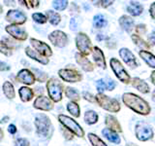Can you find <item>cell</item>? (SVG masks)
Returning a JSON list of instances; mask_svg holds the SVG:
<instances>
[{
	"label": "cell",
	"instance_id": "52",
	"mask_svg": "<svg viewBox=\"0 0 155 146\" xmlns=\"http://www.w3.org/2000/svg\"><path fill=\"white\" fill-rule=\"evenodd\" d=\"M152 99L155 101V90L153 91V92H152Z\"/></svg>",
	"mask_w": 155,
	"mask_h": 146
},
{
	"label": "cell",
	"instance_id": "47",
	"mask_svg": "<svg viewBox=\"0 0 155 146\" xmlns=\"http://www.w3.org/2000/svg\"><path fill=\"white\" fill-rule=\"evenodd\" d=\"M8 131L11 134H16L17 133V127L15 126V125H13V124H11L9 127H8Z\"/></svg>",
	"mask_w": 155,
	"mask_h": 146
},
{
	"label": "cell",
	"instance_id": "6",
	"mask_svg": "<svg viewBox=\"0 0 155 146\" xmlns=\"http://www.w3.org/2000/svg\"><path fill=\"white\" fill-rule=\"evenodd\" d=\"M110 64L115 76L118 78V80H120L122 83H124V84H129L131 82V77L128 74V72L125 70L122 63H121L117 58L113 57V58H110Z\"/></svg>",
	"mask_w": 155,
	"mask_h": 146
},
{
	"label": "cell",
	"instance_id": "35",
	"mask_svg": "<svg viewBox=\"0 0 155 146\" xmlns=\"http://www.w3.org/2000/svg\"><path fill=\"white\" fill-rule=\"evenodd\" d=\"M107 24H108V22L105 19L104 16L102 15H96L93 19V26L95 28H103L105 27Z\"/></svg>",
	"mask_w": 155,
	"mask_h": 146
},
{
	"label": "cell",
	"instance_id": "32",
	"mask_svg": "<svg viewBox=\"0 0 155 146\" xmlns=\"http://www.w3.org/2000/svg\"><path fill=\"white\" fill-rule=\"evenodd\" d=\"M46 16L48 18V21L50 22L52 26H57V24L61 22L60 15L56 12L51 11V10H48V11L46 12Z\"/></svg>",
	"mask_w": 155,
	"mask_h": 146
},
{
	"label": "cell",
	"instance_id": "36",
	"mask_svg": "<svg viewBox=\"0 0 155 146\" xmlns=\"http://www.w3.org/2000/svg\"><path fill=\"white\" fill-rule=\"evenodd\" d=\"M32 19L33 21L37 23H40V24H44L48 22V18L46 15H44L42 13H34L32 15Z\"/></svg>",
	"mask_w": 155,
	"mask_h": 146
},
{
	"label": "cell",
	"instance_id": "5",
	"mask_svg": "<svg viewBox=\"0 0 155 146\" xmlns=\"http://www.w3.org/2000/svg\"><path fill=\"white\" fill-rule=\"evenodd\" d=\"M76 46L79 50V53L84 56H88L92 53L93 48H92V43L90 38L87 36L84 32H80L76 36Z\"/></svg>",
	"mask_w": 155,
	"mask_h": 146
},
{
	"label": "cell",
	"instance_id": "9",
	"mask_svg": "<svg viewBox=\"0 0 155 146\" xmlns=\"http://www.w3.org/2000/svg\"><path fill=\"white\" fill-rule=\"evenodd\" d=\"M135 134L140 141H147L153 137L154 133L152 129L147 124H137L135 128Z\"/></svg>",
	"mask_w": 155,
	"mask_h": 146
},
{
	"label": "cell",
	"instance_id": "28",
	"mask_svg": "<svg viewBox=\"0 0 155 146\" xmlns=\"http://www.w3.org/2000/svg\"><path fill=\"white\" fill-rule=\"evenodd\" d=\"M131 38H132L133 42L136 44V45L142 49V51H147L150 49L149 44L145 42L142 37L137 35V34H132V35H131Z\"/></svg>",
	"mask_w": 155,
	"mask_h": 146
},
{
	"label": "cell",
	"instance_id": "19",
	"mask_svg": "<svg viewBox=\"0 0 155 146\" xmlns=\"http://www.w3.org/2000/svg\"><path fill=\"white\" fill-rule=\"evenodd\" d=\"M105 124L107 126V128L108 129H110L116 133H121L122 131V128H121V126L119 124L118 120L115 118L114 116L113 115H107L106 116V119H105Z\"/></svg>",
	"mask_w": 155,
	"mask_h": 146
},
{
	"label": "cell",
	"instance_id": "15",
	"mask_svg": "<svg viewBox=\"0 0 155 146\" xmlns=\"http://www.w3.org/2000/svg\"><path fill=\"white\" fill-rule=\"evenodd\" d=\"M33 106L39 110L50 111L53 108V101L45 96H39L34 101Z\"/></svg>",
	"mask_w": 155,
	"mask_h": 146
},
{
	"label": "cell",
	"instance_id": "4",
	"mask_svg": "<svg viewBox=\"0 0 155 146\" xmlns=\"http://www.w3.org/2000/svg\"><path fill=\"white\" fill-rule=\"evenodd\" d=\"M95 97H96V102L103 109L109 112H113V113H117L120 110V103L117 99H111V97L108 96H106L104 94H99V92L95 96Z\"/></svg>",
	"mask_w": 155,
	"mask_h": 146
},
{
	"label": "cell",
	"instance_id": "2",
	"mask_svg": "<svg viewBox=\"0 0 155 146\" xmlns=\"http://www.w3.org/2000/svg\"><path fill=\"white\" fill-rule=\"evenodd\" d=\"M63 89H64V87H63L62 83L56 78L52 77L47 81V91L48 97L53 102H59L62 99Z\"/></svg>",
	"mask_w": 155,
	"mask_h": 146
},
{
	"label": "cell",
	"instance_id": "46",
	"mask_svg": "<svg viewBox=\"0 0 155 146\" xmlns=\"http://www.w3.org/2000/svg\"><path fill=\"white\" fill-rule=\"evenodd\" d=\"M10 69V66L3 61H0V71H7Z\"/></svg>",
	"mask_w": 155,
	"mask_h": 146
},
{
	"label": "cell",
	"instance_id": "18",
	"mask_svg": "<svg viewBox=\"0 0 155 146\" xmlns=\"http://www.w3.org/2000/svg\"><path fill=\"white\" fill-rule=\"evenodd\" d=\"M92 57H93V61H95L97 66L103 68V69H106L107 65H106L105 56H104L103 51H102L99 47L93 48V51H92Z\"/></svg>",
	"mask_w": 155,
	"mask_h": 146
},
{
	"label": "cell",
	"instance_id": "24",
	"mask_svg": "<svg viewBox=\"0 0 155 146\" xmlns=\"http://www.w3.org/2000/svg\"><path fill=\"white\" fill-rule=\"evenodd\" d=\"M143 5L137 1H131L127 6V12L131 15V16L138 17L143 13Z\"/></svg>",
	"mask_w": 155,
	"mask_h": 146
},
{
	"label": "cell",
	"instance_id": "12",
	"mask_svg": "<svg viewBox=\"0 0 155 146\" xmlns=\"http://www.w3.org/2000/svg\"><path fill=\"white\" fill-rule=\"evenodd\" d=\"M5 30H6V32H8L12 37H14L15 39H17L18 41H24V40H26L28 37L27 32L21 27L16 26V24L7 26L5 27Z\"/></svg>",
	"mask_w": 155,
	"mask_h": 146
},
{
	"label": "cell",
	"instance_id": "34",
	"mask_svg": "<svg viewBox=\"0 0 155 146\" xmlns=\"http://www.w3.org/2000/svg\"><path fill=\"white\" fill-rule=\"evenodd\" d=\"M87 137H88L92 146H108L103 140L99 137L98 135L95 134L89 133L88 134H87Z\"/></svg>",
	"mask_w": 155,
	"mask_h": 146
},
{
	"label": "cell",
	"instance_id": "49",
	"mask_svg": "<svg viewBox=\"0 0 155 146\" xmlns=\"http://www.w3.org/2000/svg\"><path fill=\"white\" fill-rule=\"evenodd\" d=\"M150 80H151L152 84L155 86V70H153L152 73H151V75H150Z\"/></svg>",
	"mask_w": 155,
	"mask_h": 146
},
{
	"label": "cell",
	"instance_id": "33",
	"mask_svg": "<svg viewBox=\"0 0 155 146\" xmlns=\"http://www.w3.org/2000/svg\"><path fill=\"white\" fill-rule=\"evenodd\" d=\"M65 96L72 101H79L80 100V94L76 89L71 87H66L65 88Z\"/></svg>",
	"mask_w": 155,
	"mask_h": 146
},
{
	"label": "cell",
	"instance_id": "16",
	"mask_svg": "<svg viewBox=\"0 0 155 146\" xmlns=\"http://www.w3.org/2000/svg\"><path fill=\"white\" fill-rule=\"evenodd\" d=\"M16 79L18 83H22L24 85H33L36 78L29 69H21L18 73Z\"/></svg>",
	"mask_w": 155,
	"mask_h": 146
},
{
	"label": "cell",
	"instance_id": "22",
	"mask_svg": "<svg viewBox=\"0 0 155 146\" xmlns=\"http://www.w3.org/2000/svg\"><path fill=\"white\" fill-rule=\"evenodd\" d=\"M118 23L120 24V26L122 27L123 30L126 32H131L134 28V19L131 18L130 16H126L123 15L121 16L118 19Z\"/></svg>",
	"mask_w": 155,
	"mask_h": 146
},
{
	"label": "cell",
	"instance_id": "3",
	"mask_svg": "<svg viewBox=\"0 0 155 146\" xmlns=\"http://www.w3.org/2000/svg\"><path fill=\"white\" fill-rule=\"evenodd\" d=\"M58 121L71 134H74L77 136H79V137H84V130H82L81 125L78 124L77 121L72 119L71 117L64 114H60L58 115Z\"/></svg>",
	"mask_w": 155,
	"mask_h": 146
},
{
	"label": "cell",
	"instance_id": "40",
	"mask_svg": "<svg viewBox=\"0 0 155 146\" xmlns=\"http://www.w3.org/2000/svg\"><path fill=\"white\" fill-rule=\"evenodd\" d=\"M21 3H23L27 8H37L39 5H40V1H30V0H28V1H19Z\"/></svg>",
	"mask_w": 155,
	"mask_h": 146
},
{
	"label": "cell",
	"instance_id": "21",
	"mask_svg": "<svg viewBox=\"0 0 155 146\" xmlns=\"http://www.w3.org/2000/svg\"><path fill=\"white\" fill-rule=\"evenodd\" d=\"M96 88L99 94H103L105 91H113L115 88V83L113 80H109L106 83L104 79H99L96 82Z\"/></svg>",
	"mask_w": 155,
	"mask_h": 146
},
{
	"label": "cell",
	"instance_id": "26",
	"mask_svg": "<svg viewBox=\"0 0 155 146\" xmlns=\"http://www.w3.org/2000/svg\"><path fill=\"white\" fill-rule=\"evenodd\" d=\"M139 55L149 67L155 68V56L152 53H150L148 51H142L140 50L139 52Z\"/></svg>",
	"mask_w": 155,
	"mask_h": 146
},
{
	"label": "cell",
	"instance_id": "1",
	"mask_svg": "<svg viewBox=\"0 0 155 146\" xmlns=\"http://www.w3.org/2000/svg\"><path fill=\"white\" fill-rule=\"evenodd\" d=\"M122 101L128 108L140 115L147 116L150 113V110H151L147 101H145L143 99L133 94V92H125V94H123Z\"/></svg>",
	"mask_w": 155,
	"mask_h": 146
},
{
	"label": "cell",
	"instance_id": "17",
	"mask_svg": "<svg viewBox=\"0 0 155 146\" xmlns=\"http://www.w3.org/2000/svg\"><path fill=\"white\" fill-rule=\"evenodd\" d=\"M75 57H76V61L78 62V64H79L85 72H91L94 70L93 63H92L85 56L81 55L80 53H77Z\"/></svg>",
	"mask_w": 155,
	"mask_h": 146
},
{
	"label": "cell",
	"instance_id": "11",
	"mask_svg": "<svg viewBox=\"0 0 155 146\" xmlns=\"http://www.w3.org/2000/svg\"><path fill=\"white\" fill-rule=\"evenodd\" d=\"M30 43H31V46L33 47L34 50L37 51L43 57H50L52 56V51H51V47L48 46V44H46L45 42L37 40V39H35V38H31Z\"/></svg>",
	"mask_w": 155,
	"mask_h": 146
},
{
	"label": "cell",
	"instance_id": "44",
	"mask_svg": "<svg viewBox=\"0 0 155 146\" xmlns=\"http://www.w3.org/2000/svg\"><path fill=\"white\" fill-rule=\"evenodd\" d=\"M97 2L100 3L99 6L102 7V8H107V7L110 6V5L114 3V1H106V0H103V1H97Z\"/></svg>",
	"mask_w": 155,
	"mask_h": 146
},
{
	"label": "cell",
	"instance_id": "30",
	"mask_svg": "<svg viewBox=\"0 0 155 146\" xmlns=\"http://www.w3.org/2000/svg\"><path fill=\"white\" fill-rule=\"evenodd\" d=\"M67 110L69 113L72 114L73 117L75 118H79L81 116V108H80V105L77 103L75 101H70L67 103Z\"/></svg>",
	"mask_w": 155,
	"mask_h": 146
},
{
	"label": "cell",
	"instance_id": "39",
	"mask_svg": "<svg viewBox=\"0 0 155 146\" xmlns=\"http://www.w3.org/2000/svg\"><path fill=\"white\" fill-rule=\"evenodd\" d=\"M135 30H136V34H137V35H139V36L143 35V34H145V32H147V26L143 23H140L136 26Z\"/></svg>",
	"mask_w": 155,
	"mask_h": 146
},
{
	"label": "cell",
	"instance_id": "23",
	"mask_svg": "<svg viewBox=\"0 0 155 146\" xmlns=\"http://www.w3.org/2000/svg\"><path fill=\"white\" fill-rule=\"evenodd\" d=\"M132 86L137 89L139 92H140L142 94H148L150 91V88L147 82H144L139 77H136L132 80Z\"/></svg>",
	"mask_w": 155,
	"mask_h": 146
},
{
	"label": "cell",
	"instance_id": "37",
	"mask_svg": "<svg viewBox=\"0 0 155 146\" xmlns=\"http://www.w3.org/2000/svg\"><path fill=\"white\" fill-rule=\"evenodd\" d=\"M68 2L67 0H57V1H53L52 2V6L57 11H63L65 10L68 6Z\"/></svg>",
	"mask_w": 155,
	"mask_h": 146
},
{
	"label": "cell",
	"instance_id": "25",
	"mask_svg": "<svg viewBox=\"0 0 155 146\" xmlns=\"http://www.w3.org/2000/svg\"><path fill=\"white\" fill-rule=\"evenodd\" d=\"M102 134L105 136V138H107L109 141H110V142L115 143V144L120 143V137H119L118 134L113 130L106 128L102 130Z\"/></svg>",
	"mask_w": 155,
	"mask_h": 146
},
{
	"label": "cell",
	"instance_id": "8",
	"mask_svg": "<svg viewBox=\"0 0 155 146\" xmlns=\"http://www.w3.org/2000/svg\"><path fill=\"white\" fill-rule=\"evenodd\" d=\"M58 75L63 81L68 83H77L82 80L81 73L74 68H63L58 71Z\"/></svg>",
	"mask_w": 155,
	"mask_h": 146
},
{
	"label": "cell",
	"instance_id": "43",
	"mask_svg": "<svg viewBox=\"0 0 155 146\" xmlns=\"http://www.w3.org/2000/svg\"><path fill=\"white\" fill-rule=\"evenodd\" d=\"M147 42L148 44L150 45V47L151 46H155V29L154 30L149 34V36L147 38Z\"/></svg>",
	"mask_w": 155,
	"mask_h": 146
},
{
	"label": "cell",
	"instance_id": "31",
	"mask_svg": "<svg viewBox=\"0 0 155 146\" xmlns=\"http://www.w3.org/2000/svg\"><path fill=\"white\" fill-rule=\"evenodd\" d=\"M99 116L93 110H88L84 114V121L87 125H94L98 122Z\"/></svg>",
	"mask_w": 155,
	"mask_h": 146
},
{
	"label": "cell",
	"instance_id": "14",
	"mask_svg": "<svg viewBox=\"0 0 155 146\" xmlns=\"http://www.w3.org/2000/svg\"><path fill=\"white\" fill-rule=\"evenodd\" d=\"M119 56L122 61L131 68H135L138 66V61L136 60L134 54L127 48H121L119 50Z\"/></svg>",
	"mask_w": 155,
	"mask_h": 146
},
{
	"label": "cell",
	"instance_id": "50",
	"mask_svg": "<svg viewBox=\"0 0 155 146\" xmlns=\"http://www.w3.org/2000/svg\"><path fill=\"white\" fill-rule=\"evenodd\" d=\"M6 120H9V117L8 116H6V117H5V118H3L1 121H0V123H2V124H4V123H6Z\"/></svg>",
	"mask_w": 155,
	"mask_h": 146
},
{
	"label": "cell",
	"instance_id": "27",
	"mask_svg": "<svg viewBox=\"0 0 155 146\" xmlns=\"http://www.w3.org/2000/svg\"><path fill=\"white\" fill-rule=\"evenodd\" d=\"M18 95L21 101L28 102L34 97V92L32 89H30V88H28V87H21V89L18 90Z\"/></svg>",
	"mask_w": 155,
	"mask_h": 146
},
{
	"label": "cell",
	"instance_id": "10",
	"mask_svg": "<svg viewBox=\"0 0 155 146\" xmlns=\"http://www.w3.org/2000/svg\"><path fill=\"white\" fill-rule=\"evenodd\" d=\"M48 40H50L53 46L58 48H63L68 44V36L65 32L61 30H54L48 34Z\"/></svg>",
	"mask_w": 155,
	"mask_h": 146
},
{
	"label": "cell",
	"instance_id": "13",
	"mask_svg": "<svg viewBox=\"0 0 155 146\" xmlns=\"http://www.w3.org/2000/svg\"><path fill=\"white\" fill-rule=\"evenodd\" d=\"M6 21L14 24H23L26 22V16L19 10H9L6 14Z\"/></svg>",
	"mask_w": 155,
	"mask_h": 146
},
{
	"label": "cell",
	"instance_id": "48",
	"mask_svg": "<svg viewBox=\"0 0 155 146\" xmlns=\"http://www.w3.org/2000/svg\"><path fill=\"white\" fill-rule=\"evenodd\" d=\"M70 28L72 29V30H76V29H77V23H76L75 19H71V22H70Z\"/></svg>",
	"mask_w": 155,
	"mask_h": 146
},
{
	"label": "cell",
	"instance_id": "51",
	"mask_svg": "<svg viewBox=\"0 0 155 146\" xmlns=\"http://www.w3.org/2000/svg\"><path fill=\"white\" fill-rule=\"evenodd\" d=\"M3 135H4V134H3V130H2L1 129H0V140H1V139L3 138Z\"/></svg>",
	"mask_w": 155,
	"mask_h": 146
},
{
	"label": "cell",
	"instance_id": "38",
	"mask_svg": "<svg viewBox=\"0 0 155 146\" xmlns=\"http://www.w3.org/2000/svg\"><path fill=\"white\" fill-rule=\"evenodd\" d=\"M0 52L5 56H11L12 55V49L10 48L4 41H0Z\"/></svg>",
	"mask_w": 155,
	"mask_h": 146
},
{
	"label": "cell",
	"instance_id": "29",
	"mask_svg": "<svg viewBox=\"0 0 155 146\" xmlns=\"http://www.w3.org/2000/svg\"><path fill=\"white\" fill-rule=\"evenodd\" d=\"M3 92L4 95L8 97L9 99H13L16 96V92H15V88L11 82H5L3 84Z\"/></svg>",
	"mask_w": 155,
	"mask_h": 146
},
{
	"label": "cell",
	"instance_id": "54",
	"mask_svg": "<svg viewBox=\"0 0 155 146\" xmlns=\"http://www.w3.org/2000/svg\"><path fill=\"white\" fill-rule=\"evenodd\" d=\"M2 11H3V8H2L1 6H0V15L2 14Z\"/></svg>",
	"mask_w": 155,
	"mask_h": 146
},
{
	"label": "cell",
	"instance_id": "45",
	"mask_svg": "<svg viewBox=\"0 0 155 146\" xmlns=\"http://www.w3.org/2000/svg\"><path fill=\"white\" fill-rule=\"evenodd\" d=\"M149 14H150V17H151L153 19H155V2H153L151 4V6L149 8Z\"/></svg>",
	"mask_w": 155,
	"mask_h": 146
},
{
	"label": "cell",
	"instance_id": "53",
	"mask_svg": "<svg viewBox=\"0 0 155 146\" xmlns=\"http://www.w3.org/2000/svg\"><path fill=\"white\" fill-rule=\"evenodd\" d=\"M128 146H138V145H136V144H133V143H129Z\"/></svg>",
	"mask_w": 155,
	"mask_h": 146
},
{
	"label": "cell",
	"instance_id": "42",
	"mask_svg": "<svg viewBox=\"0 0 155 146\" xmlns=\"http://www.w3.org/2000/svg\"><path fill=\"white\" fill-rule=\"evenodd\" d=\"M15 146H30V144H29V141L25 138H18L15 143Z\"/></svg>",
	"mask_w": 155,
	"mask_h": 146
},
{
	"label": "cell",
	"instance_id": "20",
	"mask_svg": "<svg viewBox=\"0 0 155 146\" xmlns=\"http://www.w3.org/2000/svg\"><path fill=\"white\" fill-rule=\"evenodd\" d=\"M25 54L29 57L33 58L34 61L40 62V63H42V64L46 65V64H48V57H43L37 51H35L34 49H31L30 47H26L25 48Z\"/></svg>",
	"mask_w": 155,
	"mask_h": 146
},
{
	"label": "cell",
	"instance_id": "41",
	"mask_svg": "<svg viewBox=\"0 0 155 146\" xmlns=\"http://www.w3.org/2000/svg\"><path fill=\"white\" fill-rule=\"evenodd\" d=\"M84 99L87 101H89V102H95L96 101V97L95 96H93L92 94H90V92H84Z\"/></svg>",
	"mask_w": 155,
	"mask_h": 146
},
{
	"label": "cell",
	"instance_id": "7",
	"mask_svg": "<svg viewBox=\"0 0 155 146\" xmlns=\"http://www.w3.org/2000/svg\"><path fill=\"white\" fill-rule=\"evenodd\" d=\"M35 126L37 134L41 136H48L51 130V123L50 118L45 114H39L35 118Z\"/></svg>",
	"mask_w": 155,
	"mask_h": 146
}]
</instances>
